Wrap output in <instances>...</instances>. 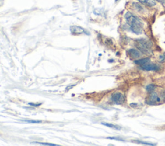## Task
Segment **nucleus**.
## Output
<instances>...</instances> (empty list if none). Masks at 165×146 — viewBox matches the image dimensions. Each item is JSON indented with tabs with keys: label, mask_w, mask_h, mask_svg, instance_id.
I'll return each instance as SVG.
<instances>
[{
	"label": "nucleus",
	"mask_w": 165,
	"mask_h": 146,
	"mask_svg": "<svg viewBox=\"0 0 165 146\" xmlns=\"http://www.w3.org/2000/svg\"><path fill=\"white\" fill-rule=\"evenodd\" d=\"M125 18L132 31L137 35L142 33V30H143L144 24L140 19L130 12L126 13Z\"/></svg>",
	"instance_id": "1"
},
{
	"label": "nucleus",
	"mask_w": 165,
	"mask_h": 146,
	"mask_svg": "<svg viewBox=\"0 0 165 146\" xmlns=\"http://www.w3.org/2000/svg\"><path fill=\"white\" fill-rule=\"evenodd\" d=\"M135 46L141 52L145 54H148L152 52V44L147 39H137L135 41Z\"/></svg>",
	"instance_id": "2"
},
{
	"label": "nucleus",
	"mask_w": 165,
	"mask_h": 146,
	"mask_svg": "<svg viewBox=\"0 0 165 146\" xmlns=\"http://www.w3.org/2000/svg\"><path fill=\"white\" fill-rule=\"evenodd\" d=\"M161 102V99L159 95L155 92H151L148 99L146 100V103L149 105H157L159 104Z\"/></svg>",
	"instance_id": "3"
},
{
	"label": "nucleus",
	"mask_w": 165,
	"mask_h": 146,
	"mask_svg": "<svg viewBox=\"0 0 165 146\" xmlns=\"http://www.w3.org/2000/svg\"><path fill=\"white\" fill-rule=\"evenodd\" d=\"M112 100L115 104H116L118 105H121L123 104L125 102V97L121 93L117 92L112 95Z\"/></svg>",
	"instance_id": "4"
},
{
	"label": "nucleus",
	"mask_w": 165,
	"mask_h": 146,
	"mask_svg": "<svg viewBox=\"0 0 165 146\" xmlns=\"http://www.w3.org/2000/svg\"><path fill=\"white\" fill-rule=\"evenodd\" d=\"M141 68L145 71H157L159 70V67L156 64L148 63L144 65L141 66Z\"/></svg>",
	"instance_id": "5"
},
{
	"label": "nucleus",
	"mask_w": 165,
	"mask_h": 146,
	"mask_svg": "<svg viewBox=\"0 0 165 146\" xmlns=\"http://www.w3.org/2000/svg\"><path fill=\"white\" fill-rule=\"evenodd\" d=\"M70 31L73 35H80L83 33H86L85 29L79 26H72L70 27Z\"/></svg>",
	"instance_id": "6"
},
{
	"label": "nucleus",
	"mask_w": 165,
	"mask_h": 146,
	"mask_svg": "<svg viewBox=\"0 0 165 146\" xmlns=\"http://www.w3.org/2000/svg\"><path fill=\"white\" fill-rule=\"evenodd\" d=\"M128 54L130 57L132 59H138L141 56V53L138 51V50H137L135 49L129 50L128 51Z\"/></svg>",
	"instance_id": "7"
},
{
	"label": "nucleus",
	"mask_w": 165,
	"mask_h": 146,
	"mask_svg": "<svg viewBox=\"0 0 165 146\" xmlns=\"http://www.w3.org/2000/svg\"><path fill=\"white\" fill-rule=\"evenodd\" d=\"M142 4L145 5L148 7H153L156 5V0H138Z\"/></svg>",
	"instance_id": "8"
},
{
	"label": "nucleus",
	"mask_w": 165,
	"mask_h": 146,
	"mask_svg": "<svg viewBox=\"0 0 165 146\" xmlns=\"http://www.w3.org/2000/svg\"><path fill=\"white\" fill-rule=\"evenodd\" d=\"M150 62V59L149 58H144V59H141L139 60H136L135 61V63L137 65H144L146 63H148Z\"/></svg>",
	"instance_id": "9"
},
{
	"label": "nucleus",
	"mask_w": 165,
	"mask_h": 146,
	"mask_svg": "<svg viewBox=\"0 0 165 146\" xmlns=\"http://www.w3.org/2000/svg\"><path fill=\"white\" fill-rule=\"evenodd\" d=\"M102 124L103 126H105L107 127H111V128H112V129H114V130H121V127L118 126H116V125H114V124H112V123H104V122H103Z\"/></svg>",
	"instance_id": "10"
},
{
	"label": "nucleus",
	"mask_w": 165,
	"mask_h": 146,
	"mask_svg": "<svg viewBox=\"0 0 165 146\" xmlns=\"http://www.w3.org/2000/svg\"><path fill=\"white\" fill-rule=\"evenodd\" d=\"M156 86L154 85H152V84H151V85H148L146 87V89L148 92L151 93V92H154V90L156 89Z\"/></svg>",
	"instance_id": "11"
},
{
	"label": "nucleus",
	"mask_w": 165,
	"mask_h": 146,
	"mask_svg": "<svg viewBox=\"0 0 165 146\" xmlns=\"http://www.w3.org/2000/svg\"><path fill=\"white\" fill-rule=\"evenodd\" d=\"M21 121L25 122L26 123H42L41 120H21Z\"/></svg>",
	"instance_id": "12"
},
{
	"label": "nucleus",
	"mask_w": 165,
	"mask_h": 146,
	"mask_svg": "<svg viewBox=\"0 0 165 146\" xmlns=\"http://www.w3.org/2000/svg\"><path fill=\"white\" fill-rule=\"evenodd\" d=\"M159 61L161 63H165V54H162L161 55H159Z\"/></svg>",
	"instance_id": "13"
},
{
	"label": "nucleus",
	"mask_w": 165,
	"mask_h": 146,
	"mask_svg": "<svg viewBox=\"0 0 165 146\" xmlns=\"http://www.w3.org/2000/svg\"><path fill=\"white\" fill-rule=\"evenodd\" d=\"M135 142H137L138 144H145V145H156V144H151V143H148V142H145L142 141H139V140H135L134 141Z\"/></svg>",
	"instance_id": "14"
},
{
	"label": "nucleus",
	"mask_w": 165,
	"mask_h": 146,
	"mask_svg": "<svg viewBox=\"0 0 165 146\" xmlns=\"http://www.w3.org/2000/svg\"><path fill=\"white\" fill-rule=\"evenodd\" d=\"M35 144H41V145H50V146H58V145H56V144H49V143H43V142H34Z\"/></svg>",
	"instance_id": "15"
},
{
	"label": "nucleus",
	"mask_w": 165,
	"mask_h": 146,
	"mask_svg": "<svg viewBox=\"0 0 165 146\" xmlns=\"http://www.w3.org/2000/svg\"><path fill=\"white\" fill-rule=\"evenodd\" d=\"M29 105L32 106H34V107H38V106H40L41 104H33V103H29Z\"/></svg>",
	"instance_id": "16"
},
{
	"label": "nucleus",
	"mask_w": 165,
	"mask_h": 146,
	"mask_svg": "<svg viewBox=\"0 0 165 146\" xmlns=\"http://www.w3.org/2000/svg\"><path fill=\"white\" fill-rule=\"evenodd\" d=\"M108 138L109 139H113V140H120V141H125L124 140H122L121 138H115V137H108Z\"/></svg>",
	"instance_id": "17"
},
{
	"label": "nucleus",
	"mask_w": 165,
	"mask_h": 146,
	"mask_svg": "<svg viewBox=\"0 0 165 146\" xmlns=\"http://www.w3.org/2000/svg\"><path fill=\"white\" fill-rule=\"evenodd\" d=\"M130 106H131V107H132V108H135L136 106H137V104L132 103V104H130Z\"/></svg>",
	"instance_id": "18"
},
{
	"label": "nucleus",
	"mask_w": 165,
	"mask_h": 146,
	"mask_svg": "<svg viewBox=\"0 0 165 146\" xmlns=\"http://www.w3.org/2000/svg\"><path fill=\"white\" fill-rule=\"evenodd\" d=\"M156 1L160 2L162 4H165V0H156Z\"/></svg>",
	"instance_id": "19"
},
{
	"label": "nucleus",
	"mask_w": 165,
	"mask_h": 146,
	"mask_svg": "<svg viewBox=\"0 0 165 146\" xmlns=\"http://www.w3.org/2000/svg\"><path fill=\"white\" fill-rule=\"evenodd\" d=\"M118 1H120V0H115V2H118Z\"/></svg>",
	"instance_id": "20"
}]
</instances>
